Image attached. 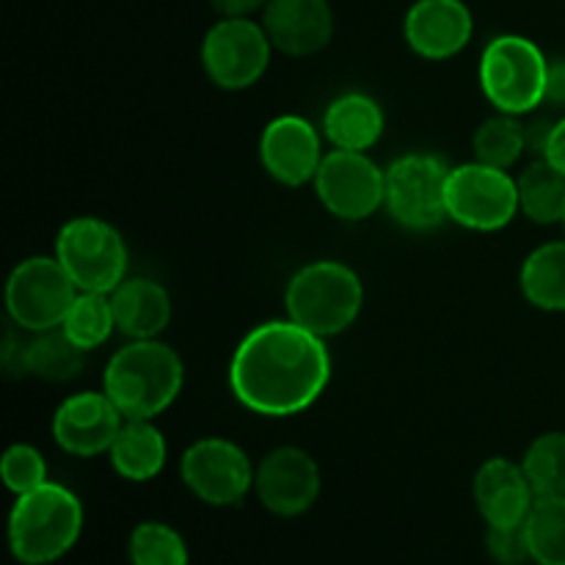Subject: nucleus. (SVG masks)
Here are the masks:
<instances>
[{
    "label": "nucleus",
    "instance_id": "nucleus-1",
    "mask_svg": "<svg viewBox=\"0 0 565 565\" xmlns=\"http://www.w3.org/2000/svg\"><path fill=\"white\" fill-rule=\"evenodd\" d=\"M331 381L326 340L285 320L259 323L237 342L230 362L235 401L259 417H296L318 403Z\"/></svg>",
    "mask_w": 565,
    "mask_h": 565
},
{
    "label": "nucleus",
    "instance_id": "nucleus-33",
    "mask_svg": "<svg viewBox=\"0 0 565 565\" xmlns=\"http://www.w3.org/2000/svg\"><path fill=\"white\" fill-rule=\"evenodd\" d=\"M541 158L550 160L557 171H563L565 174V116L552 125V132L550 138H546V147L544 152H541Z\"/></svg>",
    "mask_w": 565,
    "mask_h": 565
},
{
    "label": "nucleus",
    "instance_id": "nucleus-30",
    "mask_svg": "<svg viewBox=\"0 0 565 565\" xmlns=\"http://www.w3.org/2000/svg\"><path fill=\"white\" fill-rule=\"evenodd\" d=\"M0 478L14 497L28 494L47 483V461L33 445L17 441L0 458Z\"/></svg>",
    "mask_w": 565,
    "mask_h": 565
},
{
    "label": "nucleus",
    "instance_id": "nucleus-17",
    "mask_svg": "<svg viewBox=\"0 0 565 565\" xmlns=\"http://www.w3.org/2000/svg\"><path fill=\"white\" fill-rule=\"evenodd\" d=\"M259 22L274 50L290 58L320 53L334 39V9L329 0H268Z\"/></svg>",
    "mask_w": 565,
    "mask_h": 565
},
{
    "label": "nucleus",
    "instance_id": "nucleus-12",
    "mask_svg": "<svg viewBox=\"0 0 565 565\" xmlns=\"http://www.w3.org/2000/svg\"><path fill=\"white\" fill-rule=\"evenodd\" d=\"M315 193L334 218L356 224L384 207L386 171L367 152L331 149L315 174Z\"/></svg>",
    "mask_w": 565,
    "mask_h": 565
},
{
    "label": "nucleus",
    "instance_id": "nucleus-2",
    "mask_svg": "<svg viewBox=\"0 0 565 565\" xmlns=\"http://www.w3.org/2000/svg\"><path fill=\"white\" fill-rule=\"evenodd\" d=\"M185 364L160 340H130L105 364L103 392L125 419H154L180 397Z\"/></svg>",
    "mask_w": 565,
    "mask_h": 565
},
{
    "label": "nucleus",
    "instance_id": "nucleus-3",
    "mask_svg": "<svg viewBox=\"0 0 565 565\" xmlns=\"http://www.w3.org/2000/svg\"><path fill=\"white\" fill-rule=\"evenodd\" d=\"M83 533V502L66 486L47 480L17 497L9 513V550L22 565H50Z\"/></svg>",
    "mask_w": 565,
    "mask_h": 565
},
{
    "label": "nucleus",
    "instance_id": "nucleus-29",
    "mask_svg": "<svg viewBox=\"0 0 565 565\" xmlns=\"http://www.w3.org/2000/svg\"><path fill=\"white\" fill-rule=\"evenodd\" d=\"M130 565H188V544L171 524L141 522L127 541Z\"/></svg>",
    "mask_w": 565,
    "mask_h": 565
},
{
    "label": "nucleus",
    "instance_id": "nucleus-11",
    "mask_svg": "<svg viewBox=\"0 0 565 565\" xmlns=\"http://www.w3.org/2000/svg\"><path fill=\"white\" fill-rule=\"evenodd\" d=\"M254 463L246 450L224 436H204L185 447L180 475L185 489L210 508H235L254 491Z\"/></svg>",
    "mask_w": 565,
    "mask_h": 565
},
{
    "label": "nucleus",
    "instance_id": "nucleus-35",
    "mask_svg": "<svg viewBox=\"0 0 565 565\" xmlns=\"http://www.w3.org/2000/svg\"><path fill=\"white\" fill-rule=\"evenodd\" d=\"M561 224H563V230H565V213H563V221H561Z\"/></svg>",
    "mask_w": 565,
    "mask_h": 565
},
{
    "label": "nucleus",
    "instance_id": "nucleus-28",
    "mask_svg": "<svg viewBox=\"0 0 565 565\" xmlns=\"http://www.w3.org/2000/svg\"><path fill=\"white\" fill-rule=\"evenodd\" d=\"M524 475L533 486L535 497H563L565 494V434L550 430L530 441L522 461Z\"/></svg>",
    "mask_w": 565,
    "mask_h": 565
},
{
    "label": "nucleus",
    "instance_id": "nucleus-4",
    "mask_svg": "<svg viewBox=\"0 0 565 565\" xmlns=\"http://www.w3.org/2000/svg\"><path fill=\"white\" fill-rule=\"evenodd\" d=\"M362 307V279L351 265L337 263V259H315L298 268L287 281V318L318 334L320 340L351 329Z\"/></svg>",
    "mask_w": 565,
    "mask_h": 565
},
{
    "label": "nucleus",
    "instance_id": "nucleus-15",
    "mask_svg": "<svg viewBox=\"0 0 565 565\" xmlns=\"http://www.w3.org/2000/svg\"><path fill=\"white\" fill-rule=\"evenodd\" d=\"M125 425L119 408L103 390L77 392L58 403L53 414V439L66 456L97 458L110 450L116 434Z\"/></svg>",
    "mask_w": 565,
    "mask_h": 565
},
{
    "label": "nucleus",
    "instance_id": "nucleus-21",
    "mask_svg": "<svg viewBox=\"0 0 565 565\" xmlns=\"http://www.w3.org/2000/svg\"><path fill=\"white\" fill-rule=\"evenodd\" d=\"M110 467L130 483H147L163 472L169 445L154 419H125L108 450Z\"/></svg>",
    "mask_w": 565,
    "mask_h": 565
},
{
    "label": "nucleus",
    "instance_id": "nucleus-16",
    "mask_svg": "<svg viewBox=\"0 0 565 565\" xmlns=\"http://www.w3.org/2000/svg\"><path fill=\"white\" fill-rule=\"evenodd\" d=\"M472 33L475 17L463 0H417L403 20L406 44L425 61L456 58Z\"/></svg>",
    "mask_w": 565,
    "mask_h": 565
},
{
    "label": "nucleus",
    "instance_id": "nucleus-20",
    "mask_svg": "<svg viewBox=\"0 0 565 565\" xmlns=\"http://www.w3.org/2000/svg\"><path fill=\"white\" fill-rule=\"evenodd\" d=\"M320 127H323V138L334 149L367 152L384 136L386 116L379 99L364 92H348L331 99Z\"/></svg>",
    "mask_w": 565,
    "mask_h": 565
},
{
    "label": "nucleus",
    "instance_id": "nucleus-6",
    "mask_svg": "<svg viewBox=\"0 0 565 565\" xmlns=\"http://www.w3.org/2000/svg\"><path fill=\"white\" fill-rule=\"evenodd\" d=\"M55 259L81 292H114L127 279V243L97 215L70 218L55 235Z\"/></svg>",
    "mask_w": 565,
    "mask_h": 565
},
{
    "label": "nucleus",
    "instance_id": "nucleus-5",
    "mask_svg": "<svg viewBox=\"0 0 565 565\" xmlns=\"http://www.w3.org/2000/svg\"><path fill=\"white\" fill-rule=\"evenodd\" d=\"M550 58L527 36L502 33L486 44L478 81L497 114L524 116L544 105Z\"/></svg>",
    "mask_w": 565,
    "mask_h": 565
},
{
    "label": "nucleus",
    "instance_id": "nucleus-22",
    "mask_svg": "<svg viewBox=\"0 0 565 565\" xmlns=\"http://www.w3.org/2000/svg\"><path fill=\"white\" fill-rule=\"evenodd\" d=\"M519 287L530 307L541 312H565V241L533 248L519 270Z\"/></svg>",
    "mask_w": 565,
    "mask_h": 565
},
{
    "label": "nucleus",
    "instance_id": "nucleus-34",
    "mask_svg": "<svg viewBox=\"0 0 565 565\" xmlns=\"http://www.w3.org/2000/svg\"><path fill=\"white\" fill-rule=\"evenodd\" d=\"M544 103L565 108V58L550 61V75H546Z\"/></svg>",
    "mask_w": 565,
    "mask_h": 565
},
{
    "label": "nucleus",
    "instance_id": "nucleus-32",
    "mask_svg": "<svg viewBox=\"0 0 565 565\" xmlns=\"http://www.w3.org/2000/svg\"><path fill=\"white\" fill-rule=\"evenodd\" d=\"M207 3L218 17H252L265 11L268 0H207Z\"/></svg>",
    "mask_w": 565,
    "mask_h": 565
},
{
    "label": "nucleus",
    "instance_id": "nucleus-18",
    "mask_svg": "<svg viewBox=\"0 0 565 565\" xmlns=\"http://www.w3.org/2000/svg\"><path fill=\"white\" fill-rule=\"evenodd\" d=\"M472 494L486 527H516V524H524L535 500H539L522 463L500 456L480 463L478 472H475Z\"/></svg>",
    "mask_w": 565,
    "mask_h": 565
},
{
    "label": "nucleus",
    "instance_id": "nucleus-13",
    "mask_svg": "<svg viewBox=\"0 0 565 565\" xmlns=\"http://www.w3.org/2000/svg\"><path fill=\"white\" fill-rule=\"evenodd\" d=\"M320 486L318 461L296 445L276 447L254 469V494L265 511L281 519L307 513L318 502Z\"/></svg>",
    "mask_w": 565,
    "mask_h": 565
},
{
    "label": "nucleus",
    "instance_id": "nucleus-9",
    "mask_svg": "<svg viewBox=\"0 0 565 565\" xmlns=\"http://www.w3.org/2000/svg\"><path fill=\"white\" fill-rule=\"evenodd\" d=\"M445 202L452 224L472 232H500L516 218L519 185L505 169L472 160L450 169Z\"/></svg>",
    "mask_w": 565,
    "mask_h": 565
},
{
    "label": "nucleus",
    "instance_id": "nucleus-25",
    "mask_svg": "<svg viewBox=\"0 0 565 565\" xmlns=\"http://www.w3.org/2000/svg\"><path fill=\"white\" fill-rule=\"evenodd\" d=\"M64 334L83 351H97L116 331L110 292H77L61 323Z\"/></svg>",
    "mask_w": 565,
    "mask_h": 565
},
{
    "label": "nucleus",
    "instance_id": "nucleus-27",
    "mask_svg": "<svg viewBox=\"0 0 565 565\" xmlns=\"http://www.w3.org/2000/svg\"><path fill=\"white\" fill-rule=\"evenodd\" d=\"M472 149L475 160L508 171L527 152V125H522L519 116L511 114L491 116L475 130Z\"/></svg>",
    "mask_w": 565,
    "mask_h": 565
},
{
    "label": "nucleus",
    "instance_id": "nucleus-10",
    "mask_svg": "<svg viewBox=\"0 0 565 565\" xmlns=\"http://www.w3.org/2000/svg\"><path fill=\"white\" fill-rule=\"evenodd\" d=\"M75 281L64 270V265L53 257L22 259L14 265L6 281V312L11 323L20 326L22 331H47L58 329L70 312L72 301L77 296Z\"/></svg>",
    "mask_w": 565,
    "mask_h": 565
},
{
    "label": "nucleus",
    "instance_id": "nucleus-8",
    "mask_svg": "<svg viewBox=\"0 0 565 565\" xmlns=\"http://www.w3.org/2000/svg\"><path fill=\"white\" fill-rule=\"evenodd\" d=\"M270 44L263 22L252 17H218L202 39V70L224 92L252 88L268 72Z\"/></svg>",
    "mask_w": 565,
    "mask_h": 565
},
{
    "label": "nucleus",
    "instance_id": "nucleus-31",
    "mask_svg": "<svg viewBox=\"0 0 565 565\" xmlns=\"http://www.w3.org/2000/svg\"><path fill=\"white\" fill-rule=\"evenodd\" d=\"M486 552L497 565L533 563L524 524H516V527H486Z\"/></svg>",
    "mask_w": 565,
    "mask_h": 565
},
{
    "label": "nucleus",
    "instance_id": "nucleus-24",
    "mask_svg": "<svg viewBox=\"0 0 565 565\" xmlns=\"http://www.w3.org/2000/svg\"><path fill=\"white\" fill-rule=\"evenodd\" d=\"M519 210L533 224H561L565 213V174L557 171L546 158H535L516 177Z\"/></svg>",
    "mask_w": 565,
    "mask_h": 565
},
{
    "label": "nucleus",
    "instance_id": "nucleus-19",
    "mask_svg": "<svg viewBox=\"0 0 565 565\" xmlns=\"http://www.w3.org/2000/svg\"><path fill=\"white\" fill-rule=\"evenodd\" d=\"M116 331L130 340H158L171 323V296L160 281L147 276H127L114 292Z\"/></svg>",
    "mask_w": 565,
    "mask_h": 565
},
{
    "label": "nucleus",
    "instance_id": "nucleus-14",
    "mask_svg": "<svg viewBox=\"0 0 565 565\" xmlns=\"http://www.w3.org/2000/svg\"><path fill=\"white\" fill-rule=\"evenodd\" d=\"M323 158V138L303 116H276L259 136V163L279 185L301 188L315 182Z\"/></svg>",
    "mask_w": 565,
    "mask_h": 565
},
{
    "label": "nucleus",
    "instance_id": "nucleus-7",
    "mask_svg": "<svg viewBox=\"0 0 565 565\" xmlns=\"http://www.w3.org/2000/svg\"><path fill=\"white\" fill-rule=\"evenodd\" d=\"M450 166L430 152H408L386 169L384 207L408 232H434L447 221Z\"/></svg>",
    "mask_w": 565,
    "mask_h": 565
},
{
    "label": "nucleus",
    "instance_id": "nucleus-26",
    "mask_svg": "<svg viewBox=\"0 0 565 565\" xmlns=\"http://www.w3.org/2000/svg\"><path fill=\"white\" fill-rule=\"evenodd\" d=\"M530 555L539 565H565V494L539 497L524 522Z\"/></svg>",
    "mask_w": 565,
    "mask_h": 565
},
{
    "label": "nucleus",
    "instance_id": "nucleus-23",
    "mask_svg": "<svg viewBox=\"0 0 565 565\" xmlns=\"http://www.w3.org/2000/svg\"><path fill=\"white\" fill-rule=\"evenodd\" d=\"M86 364V351L77 348L64 329L36 331L22 345V375H33L47 384H66L77 379Z\"/></svg>",
    "mask_w": 565,
    "mask_h": 565
}]
</instances>
